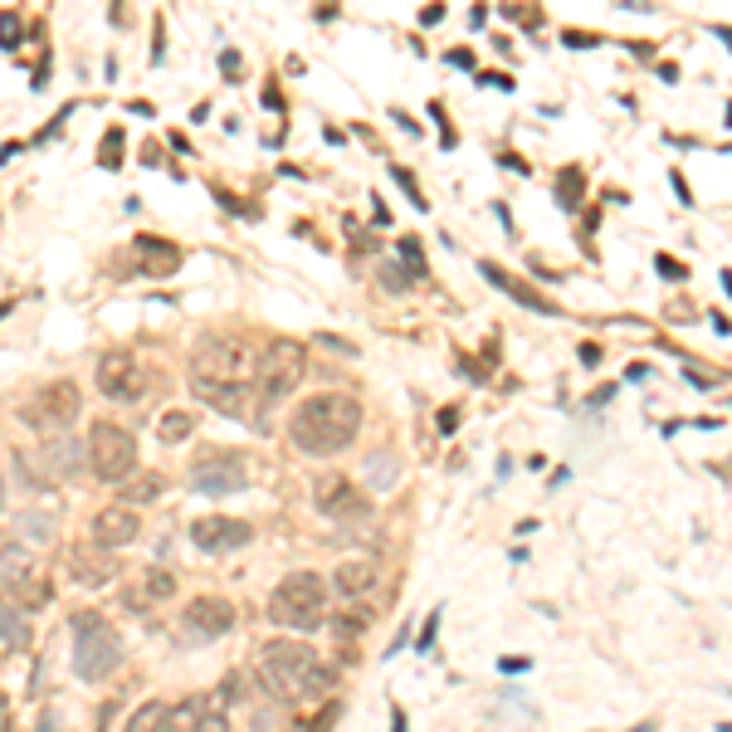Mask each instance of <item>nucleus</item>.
<instances>
[{
	"label": "nucleus",
	"instance_id": "42",
	"mask_svg": "<svg viewBox=\"0 0 732 732\" xmlns=\"http://www.w3.org/2000/svg\"><path fill=\"white\" fill-rule=\"evenodd\" d=\"M630 732H654V723H640V727H630Z\"/></svg>",
	"mask_w": 732,
	"mask_h": 732
},
{
	"label": "nucleus",
	"instance_id": "39",
	"mask_svg": "<svg viewBox=\"0 0 732 732\" xmlns=\"http://www.w3.org/2000/svg\"><path fill=\"white\" fill-rule=\"evenodd\" d=\"M371 220H376V225H391V210H386V201H376V210H371Z\"/></svg>",
	"mask_w": 732,
	"mask_h": 732
},
{
	"label": "nucleus",
	"instance_id": "17",
	"mask_svg": "<svg viewBox=\"0 0 732 732\" xmlns=\"http://www.w3.org/2000/svg\"><path fill=\"white\" fill-rule=\"evenodd\" d=\"M35 571H39V561H35V547H30V542H5V547H0V596L30 591Z\"/></svg>",
	"mask_w": 732,
	"mask_h": 732
},
{
	"label": "nucleus",
	"instance_id": "28",
	"mask_svg": "<svg viewBox=\"0 0 732 732\" xmlns=\"http://www.w3.org/2000/svg\"><path fill=\"white\" fill-rule=\"evenodd\" d=\"M176 596V576L166 567H147V601H172Z\"/></svg>",
	"mask_w": 732,
	"mask_h": 732
},
{
	"label": "nucleus",
	"instance_id": "9",
	"mask_svg": "<svg viewBox=\"0 0 732 732\" xmlns=\"http://www.w3.org/2000/svg\"><path fill=\"white\" fill-rule=\"evenodd\" d=\"M25 425H35V430H49V434H64L68 425H74V415H78V386L74 382H49V386H39L30 401H25Z\"/></svg>",
	"mask_w": 732,
	"mask_h": 732
},
{
	"label": "nucleus",
	"instance_id": "22",
	"mask_svg": "<svg viewBox=\"0 0 732 732\" xmlns=\"http://www.w3.org/2000/svg\"><path fill=\"white\" fill-rule=\"evenodd\" d=\"M30 644V621H25L20 605L0 601V650H25Z\"/></svg>",
	"mask_w": 732,
	"mask_h": 732
},
{
	"label": "nucleus",
	"instance_id": "8",
	"mask_svg": "<svg viewBox=\"0 0 732 732\" xmlns=\"http://www.w3.org/2000/svg\"><path fill=\"white\" fill-rule=\"evenodd\" d=\"M89 469L103 478V484H122L137 469V440L112 420H98L89 430Z\"/></svg>",
	"mask_w": 732,
	"mask_h": 732
},
{
	"label": "nucleus",
	"instance_id": "12",
	"mask_svg": "<svg viewBox=\"0 0 732 732\" xmlns=\"http://www.w3.org/2000/svg\"><path fill=\"white\" fill-rule=\"evenodd\" d=\"M191 542L201 547V552H239V547L255 542V528L245 523V518H195L191 523Z\"/></svg>",
	"mask_w": 732,
	"mask_h": 732
},
{
	"label": "nucleus",
	"instance_id": "19",
	"mask_svg": "<svg viewBox=\"0 0 732 732\" xmlns=\"http://www.w3.org/2000/svg\"><path fill=\"white\" fill-rule=\"evenodd\" d=\"M478 274H484V278H488V284H494V288H503V293H508L513 303H523V308H538V313H557V303H552V298H542V293H532V288L523 284V278H513L508 269H498L494 259H484V264H478Z\"/></svg>",
	"mask_w": 732,
	"mask_h": 732
},
{
	"label": "nucleus",
	"instance_id": "24",
	"mask_svg": "<svg viewBox=\"0 0 732 732\" xmlns=\"http://www.w3.org/2000/svg\"><path fill=\"white\" fill-rule=\"evenodd\" d=\"M581 195H586L581 166H561V176H557V205H561V210H576V205H581Z\"/></svg>",
	"mask_w": 732,
	"mask_h": 732
},
{
	"label": "nucleus",
	"instance_id": "35",
	"mask_svg": "<svg viewBox=\"0 0 732 732\" xmlns=\"http://www.w3.org/2000/svg\"><path fill=\"white\" fill-rule=\"evenodd\" d=\"M654 269L664 274V278H684V274H688L684 264H679V259H669V255H654Z\"/></svg>",
	"mask_w": 732,
	"mask_h": 732
},
{
	"label": "nucleus",
	"instance_id": "34",
	"mask_svg": "<svg viewBox=\"0 0 732 732\" xmlns=\"http://www.w3.org/2000/svg\"><path fill=\"white\" fill-rule=\"evenodd\" d=\"M561 39H567V49H596L601 45V35H591V30H567Z\"/></svg>",
	"mask_w": 732,
	"mask_h": 732
},
{
	"label": "nucleus",
	"instance_id": "5",
	"mask_svg": "<svg viewBox=\"0 0 732 732\" xmlns=\"http://www.w3.org/2000/svg\"><path fill=\"white\" fill-rule=\"evenodd\" d=\"M68 630H74V674L83 684L108 679V674L122 664V640H118V630H112L103 615L78 611Z\"/></svg>",
	"mask_w": 732,
	"mask_h": 732
},
{
	"label": "nucleus",
	"instance_id": "27",
	"mask_svg": "<svg viewBox=\"0 0 732 732\" xmlns=\"http://www.w3.org/2000/svg\"><path fill=\"white\" fill-rule=\"evenodd\" d=\"M122 498H128V508H137V503H157V498H162V478H157V474H142L137 484L122 488Z\"/></svg>",
	"mask_w": 732,
	"mask_h": 732
},
{
	"label": "nucleus",
	"instance_id": "33",
	"mask_svg": "<svg viewBox=\"0 0 732 732\" xmlns=\"http://www.w3.org/2000/svg\"><path fill=\"white\" fill-rule=\"evenodd\" d=\"M0 45H5V49L20 45V20H16V10H5V16H0Z\"/></svg>",
	"mask_w": 732,
	"mask_h": 732
},
{
	"label": "nucleus",
	"instance_id": "38",
	"mask_svg": "<svg viewBox=\"0 0 732 732\" xmlns=\"http://www.w3.org/2000/svg\"><path fill=\"white\" fill-rule=\"evenodd\" d=\"M444 59H449V64H455V68H474V54H469V49H449V54H444Z\"/></svg>",
	"mask_w": 732,
	"mask_h": 732
},
{
	"label": "nucleus",
	"instance_id": "3",
	"mask_svg": "<svg viewBox=\"0 0 732 732\" xmlns=\"http://www.w3.org/2000/svg\"><path fill=\"white\" fill-rule=\"evenodd\" d=\"M264 351L239 332H205L191 347V382H225V386H249L259 371Z\"/></svg>",
	"mask_w": 732,
	"mask_h": 732
},
{
	"label": "nucleus",
	"instance_id": "15",
	"mask_svg": "<svg viewBox=\"0 0 732 732\" xmlns=\"http://www.w3.org/2000/svg\"><path fill=\"white\" fill-rule=\"evenodd\" d=\"M230 625H235V605L225 596H195V601H186V630H191V635L215 640Z\"/></svg>",
	"mask_w": 732,
	"mask_h": 732
},
{
	"label": "nucleus",
	"instance_id": "14",
	"mask_svg": "<svg viewBox=\"0 0 732 732\" xmlns=\"http://www.w3.org/2000/svg\"><path fill=\"white\" fill-rule=\"evenodd\" d=\"M376 586H382V561H371V557L337 561V571H332V591H337L342 601H366Z\"/></svg>",
	"mask_w": 732,
	"mask_h": 732
},
{
	"label": "nucleus",
	"instance_id": "16",
	"mask_svg": "<svg viewBox=\"0 0 732 732\" xmlns=\"http://www.w3.org/2000/svg\"><path fill=\"white\" fill-rule=\"evenodd\" d=\"M245 484L249 478L235 455H215V459L195 464V474H191V488H201V494H239Z\"/></svg>",
	"mask_w": 732,
	"mask_h": 732
},
{
	"label": "nucleus",
	"instance_id": "31",
	"mask_svg": "<svg viewBox=\"0 0 732 732\" xmlns=\"http://www.w3.org/2000/svg\"><path fill=\"white\" fill-rule=\"evenodd\" d=\"M391 176H396V181H401V191H405V195H411V205H415V210H425V191H420V186H415V176H411V172H405V166H396V172H391Z\"/></svg>",
	"mask_w": 732,
	"mask_h": 732
},
{
	"label": "nucleus",
	"instance_id": "23",
	"mask_svg": "<svg viewBox=\"0 0 732 732\" xmlns=\"http://www.w3.org/2000/svg\"><path fill=\"white\" fill-rule=\"evenodd\" d=\"M191 430H195L191 411H162V420H157V440L162 444H186Z\"/></svg>",
	"mask_w": 732,
	"mask_h": 732
},
{
	"label": "nucleus",
	"instance_id": "44",
	"mask_svg": "<svg viewBox=\"0 0 732 732\" xmlns=\"http://www.w3.org/2000/svg\"><path fill=\"white\" fill-rule=\"evenodd\" d=\"M0 488H5V484H0Z\"/></svg>",
	"mask_w": 732,
	"mask_h": 732
},
{
	"label": "nucleus",
	"instance_id": "29",
	"mask_svg": "<svg viewBox=\"0 0 732 732\" xmlns=\"http://www.w3.org/2000/svg\"><path fill=\"white\" fill-rule=\"evenodd\" d=\"M98 162H103L108 172H118V162H122V132H118V128L103 137V147H98Z\"/></svg>",
	"mask_w": 732,
	"mask_h": 732
},
{
	"label": "nucleus",
	"instance_id": "25",
	"mask_svg": "<svg viewBox=\"0 0 732 732\" xmlns=\"http://www.w3.org/2000/svg\"><path fill=\"white\" fill-rule=\"evenodd\" d=\"M166 703H142L132 717H128V732H166Z\"/></svg>",
	"mask_w": 732,
	"mask_h": 732
},
{
	"label": "nucleus",
	"instance_id": "37",
	"mask_svg": "<svg viewBox=\"0 0 732 732\" xmlns=\"http://www.w3.org/2000/svg\"><path fill=\"white\" fill-rule=\"evenodd\" d=\"M440 20H444V5H440V0H430V5L420 10V25H440Z\"/></svg>",
	"mask_w": 732,
	"mask_h": 732
},
{
	"label": "nucleus",
	"instance_id": "1",
	"mask_svg": "<svg viewBox=\"0 0 732 732\" xmlns=\"http://www.w3.org/2000/svg\"><path fill=\"white\" fill-rule=\"evenodd\" d=\"M255 664H259V684L284 703H313L322 694H332V684H337V674L303 640H269Z\"/></svg>",
	"mask_w": 732,
	"mask_h": 732
},
{
	"label": "nucleus",
	"instance_id": "26",
	"mask_svg": "<svg viewBox=\"0 0 732 732\" xmlns=\"http://www.w3.org/2000/svg\"><path fill=\"white\" fill-rule=\"evenodd\" d=\"M16 523H20V538H25V542H54V523H49L45 513H30V508H25Z\"/></svg>",
	"mask_w": 732,
	"mask_h": 732
},
{
	"label": "nucleus",
	"instance_id": "43",
	"mask_svg": "<svg viewBox=\"0 0 732 732\" xmlns=\"http://www.w3.org/2000/svg\"><path fill=\"white\" fill-rule=\"evenodd\" d=\"M727 128H732V103H727Z\"/></svg>",
	"mask_w": 732,
	"mask_h": 732
},
{
	"label": "nucleus",
	"instance_id": "11",
	"mask_svg": "<svg viewBox=\"0 0 732 732\" xmlns=\"http://www.w3.org/2000/svg\"><path fill=\"white\" fill-rule=\"evenodd\" d=\"M98 391H103L108 401H142L147 376H142V366L132 361V351H103V357H98Z\"/></svg>",
	"mask_w": 732,
	"mask_h": 732
},
{
	"label": "nucleus",
	"instance_id": "10",
	"mask_svg": "<svg viewBox=\"0 0 732 732\" xmlns=\"http://www.w3.org/2000/svg\"><path fill=\"white\" fill-rule=\"evenodd\" d=\"M313 503H318L322 518H337V523H351V518H366V513H371L366 494L351 484V478H342V474H322L318 484H313Z\"/></svg>",
	"mask_w": 732,
	"mask_h": 732
},
{
	"label": "nucleus",
	"instance_id": "30",
	"mask_svg": "<svg viewBox=\"0 0 732 732\" xmlns=\"http://www.w3.org/2000/svg\"><path fill=\"white\" fill-rule=\"evenodd\" d=\"M382 278H386V288H391V293H411V284H415V269H396V264H386V269H382Z\"/></svg>",
	"mask_w": 732,
	"mask_h": 732
},
{
	"label": "nucleus",
	"instance_id": "40",
	"mask_svg": "<svg viewBox=\"0 0 732 732\" xmlns=\"http://www.w3.org/2000/svg\"><path fill=\"white\" fill-rule=\"evenodd\" d=\"M39 732H59V717L45 713V717H39Z\"/></svg>",
	"mask_w": 732,
	"mask_h": 732
},
{
	"label": "nucleus",
	"instance_id": "7",
	"mask_svg": "<svg viewBox=\"0 0 732 732\" xmlns=\"http://www.w3.org/2000/svg\"><path fill=\"white\" fill-rule=\"evenodd\" d=\"M20 469L39 478V488L49 484H74V478L89 469V440H74V434H49L45 444L35 449V459H20Z\"/></svg>",
	"mask_w": 732,
	"mask_h": 732
},
{
	"label": "nucleus",
	"instance_id": "2",
	"mask_svg": "<svg viewBox=\"0 0 732 732\" xmlns=\"http://www.w3.org/2000/svg\"><path fill=\"white\" fill-rule=\"evenodd\" d=\"M361 434V401L342 391H322L308 396L288 420V440L298 455H337Z\"/></svg>",
	"mask_w": 732,
	"mask_h": 732
},
{
	"label": "nucleus",
	"instance_id": "13",
	"mask_svg": "<svg viewBox=\"0 0 732 732\" xmlns=\"http://www.w3.org/2000/svg\"><path fill=\"white\" fill-rule=\"evenodd\" d=\"M89 538L98 547H108V552H118V547H132L137 538H142V523H137V508H103V513H93V523H89Z\"/></svg>",
	"mask_w": 732,
	"mask_h": 732
},
{
	"label": "nucleus",
	"instance_id": "6",
	"mask_svg": "<svg viewBox=\"0 0 732 732\" xmlns=\"http://www.w3.org/2000/svg\"><path fill=\"white\" fill-rule=\"evenodd\" d=\"M303 371H308L303 342H293V337H274V342L264 347V357H259V371H255V396H259L264 411L278 405V401H288L293 391L303 386Z\"/></svg>",
	"mask_w": 732,
	"mask_h": 732
},
{
	"label": "nucleus",
	"instance_id": "21",
	"mask_svg": "<svg viewBox=\"0 0 732 732\" xmlns=\"http://www.w3.org/2000/svg\"><path fill=\"white\" fill-rule=\"evenodd\" d=\"M191 391L201 396L210 411L220 415H239L249 405V386H225V382H191Z\"/></svg>",
	"mask_w": 732,
	"mask_h": 732
},
{
	"label": "nucleus",
	"instance_id": "18",
	"mask_svg": "<svg viewBox=\"0 0 732 732\" xmlns=\"http://www.w3.org/2000/svg\"><path fill=\"white\" fill-rule=\"evenodd\" d=\"M68 576H74L78 586H108L112 576H118V561H112L108 547H74L68 552Z\"/></svg>",
	"mask_w": 732,
	"mask_h": 732
},
{
	"label": "nucleus",
	"instance_id": "32",
	"mask_svg": "<svg viewBox=\"0 0 732 732\" xmlns=\"http://www.w3.org/2000/svg\"><path fill=\"white\" fill-rule=\"evenodd\" d=\"M401 259H405V269H415V274H425V255H420V239H401Z\"/></svg>",
	"mask_w": 732,
	"mask_h": 732
},
{
	"label": "nucleus",
	"instance_id": "41",
	"mask_svg": "<svg viewBox=\"0 0 732 732\" xmlns=\"http://www.w3.org/2000/svg\"><path fill=\"white\" fill-rule=\"evenodd\" d=\"M717 39H727V45H732V30H727V25H717Z\"/></svg>",
	"mask_w": 732,
	"mask_h": 732
},
{
	"label": "nucleus",
	"instance_id": "4",
	"mask_svg": "<svg viewBox=\"0 0 732 732\" xmlns=\"http://www.w3.org/2000/svg\"><path fill=\"white\" fill-rule=\"evenodd\" d=\"M328 611V581L318 571H288L269 596V621L284 630H313Z\"/></svg>",
	"mask_w": 732,
	"mask_h": 732
},
{
	"label": "nucleus",
	"instance_id": "20",
	"mask_svg": "<svg viewBox=\"0 0 732 732\" xmlns=\"http://www.w3.org/2000/svg\"><path fill=\"white\" fill-rule=\"evenodd\" d=\"M137 259H142V274L166 278V274L181 269V245H172V239H162V235H142L137 239Z\"/></svg>",
	"mask_w": 732,
	"mask_h": 732
},
{
	"label": "nucleus",
	"instance_id": "36",
	"mask_svg": "<svg viewBox=\"0 0 732 732\" xmlns=\"http://www.w3.org/2000/svg\"><path fill=\"white\" fill-rule=\"evenodd\" d=\"M220 74H230V78H245V64H239V54H235V49H225V54H220Z\"/></svg>",
	"mask_w": 732,
	"mask_h": 732
}]
</instances>
